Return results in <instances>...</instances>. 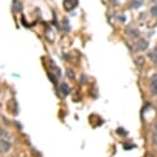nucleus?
Returning <instances> with one entry per match:
<instances>
[{"mask_svg": "<svg viewBox=\"0 0 157 157\" xmlns=\"http://www.w3.org/2000/svg\"><path fill=\"white\" fill-rule=\"evenodd\" d=\"M78 5V0H64V3H63V6L66 7V10H73L74 7H76Z\"/></svg>", "mask_w": 157, "mask_h": 157, "instance_id": "1", "label": "nucleus"}, {"mask_svg": "<svg viewBox=\"0 0 157 157\" xmlns=\"http://www.w3.org/2000/svg\"><path fill=\"white\" fill-rule=\"evenodd\" d=\"M147 46H148V42L146 40H139L137 43H136V47H137L139 51H145L147 48Z\"/></svg>", "mask_w": 157, "mask_h": 157, "instance_id": "2", "label": "nucleus"}, {"mask_svg": "<svg viewBox=\"0 0 157 157\" xmlns=\"http://www.w3.org/2000/svg\"><path fill=\"white\" fill-rule=\"evenodd\" d=\"M151 90L155 95H157V73L153 74V77L151 79Z\"/></svg>", "mask_w": 157, "mask_h": 157, "instance_id": "3", "label": "nucleus"}, {"mask_svg": "<svg viewBox=\"0 0 157 157\" xmlns=\"http://www.w3.org/2000/svg\"><path fill=\"white\" fill-rule=\"evenodd\" d=\"M0 146H1V151L3 152H7L10 150V144L6 141V140H1V142H0Z\"/></svg>", "mask_w": 157, "mask_h": 157, "instance_id": "4", "label": "nucleus"}, {"mask_svg": "<svg viewBox=\"0 0 157 157\" xmlns=\"http://www.w3.org/2000/svg\"><path fill=\"white\" fill-rule=\"evenodd\" d=\"M60 90H61V93H62L63 95H68L69 92H71V90H69V87L66 84V83H62V84L60 86Z\"/></svg>", "mask_w": 157, "mask_h": 157, "instance_id": "5", "label": "nucleus"}, {"mask_svg": "<svg viewBox=\"0 0 157 157\" xmlns=\"http://www.w3.org/2000/svg\"><path fill=\"white\" fill-rule=\"evenodd\" d=\"M150 56L153 58V61H156V62H157V48H155V49H153V52H151V53H150Z\"/></svg>", "mask_w": 157, "mask_h": 157, "instance_id": "6", "label": "nucleus"}, {"mask_svg": "<svg viewBox=\"0 0 157 157\" xmlns=\"http://www.w3.org/2000/svg\"><path fill=\"white\" fill-rule=\"evenodd\" d=\"M144 57H139V58L136 60V64H139V66H142L144 64Z\"/></svg>", "mask_w": 157, "mask_h": 157, "instance_id": "7", "label": "nucleus"}, {"mask_svg": "<svg viewBox=\"0 0 157 157\" xmlns=\"http://www.w3.org/2000/svg\"><path fill=\"white\" fill-rule=\"evenodd\" d=\"M151 14L155 15V16H157V6H153L152 7V9H151Z\"/></svg>", "mask_w": 157, "mask_h": 157, "instance_id": "8", "label": "nucleus"}]
</instances>
